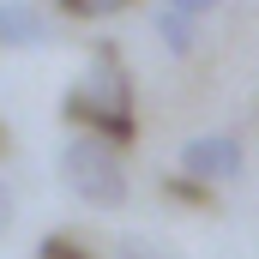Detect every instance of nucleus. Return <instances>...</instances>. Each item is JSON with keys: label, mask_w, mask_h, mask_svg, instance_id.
Instances as JSON below:
<instances>
[{"label": "nucleus", "mask_w": 259, "mask_h": 259, "mask_svg": "<svg viewBox=\"0 0 259 259\" xmlns=\"http://www.w3.org/2000/svg\"><path fill=\"white\" fill-rule=\"evenodd\" d=\"M61 115L72 127L109 139V145H127L133 133H139V115H133V72L121 66V49H109V42L91 49L84 72L66 84V97H61Z\"/></svg>", "instance_id": "1"}, {"label": "nucleus", "mask_w": 259, "mask_h": 259, "mask_svg": "<svg viewBox=\"0 0 259 259\" xmlns=\"http://www.w3.org/2000/svg\"><path fill=\"white\" fill-rule=\"evenodd\" d=\"M61 181L72 199H84L91 211H121L127 205V163H121V145L97 139V133H78L61 145Z\"/></svg>", "instance_id": "2"}, {"label": "nucleus", "mask_w": 259, "mask_h": 259, "mask_svg": "<svg viewBox=\"0 0 259 259\" xmlns=\"http://www.w3.org/2000/svg\"><path fill=\"white\" fill-rule=\"evenodd\" d=\"M175 175L193 181V187L241 181V139L235 133H199V139H187L181 157H175Z\"/></svg>", "instance_id": "3"}, {"label": "nucleus", "mask_w": 259, "mask_h": 259, "mask_svg": "<svg viewBox=\"0 0 259 259\" xmlns=\"http://www.w3.org/2000/svg\"><path fill=\"white\" fill-rule=\"evenodd\" d=\"M55 30L36 6H18V0H0V49H42Z\"/></svg>", "instance_id": "4"}, {"label": "nucleus", "mask_w": 259, "mask_h": 259, "mask_svg": "<svg viewBox=\"0 0 259 259\" xmlns=\"http://www.w3.org/2000/svg\"><path fill=\"white\" fill-rule=\"evenodd\" d=\"M151 24H157L163 49H169L175 61H187V55L199 49V30H193V18H187V12H169V6H157V18H151Z\"/></svg>", "instance_id": "5"}, {"label": "nucleus", "mask_w": 259, "mask_h": 259, "mask_svg": "<svg viewBox=\"0 0 259 259\" xmlns=\"http://www.w3.org/2000/svg\"><path fill=\"white\" fill-rule=\"evenodd\" d=\"M133 0H61L66 18H115V12H127Z\"/></svg>", "instance_id": "6"}, {"label": "nucleus", "mask_w": 259, "mask_h": 259, "mask_svg": "<svg viewBox=\"0 0 259 259\" xmlns=\"http://www.w3.org/2000/svg\"><path fill=\"white\" fill-rule=\"evenodd\" d=\"M36 259H91V247L72 241V235H42L36 241Z\"/></svg>", "instance_id": "7"}, {"label": "nucleus", "mask_w": 259, "mask_h": 259, "mask_svg": "<svg viewBox=\"0 0 259 259\" xmlns=\"http://www.w3.org/2000/svg\"><path fill=\"white\" fill-rule=\"evenodd\" d=\"M115 259H175V253L157 247V241H145V235H121L115 241Z\"/></svg>", "instance_id": "8"}, {"label": "nucleus", "mask_w": 259, "mask_h": 259, "mask_svg": "<svg viewBox=\"0 0 259 259\" xmlns=\"http://www.w3.org/2000/svg\"><path fill=\"white\" fill-rule=\"evenodd\" d=\"M157 6H169V12H187V18H205V12H217L223 0H157Z\"/></svg>", "instance_id": "9"}, {"label": "nucleus", "mask_w": 259, "mask_h": 259, "mask_svg": "<svg viewBox=\"0 0 259 259\" xmlns=\"http://www.w3.org/2000/svg\"><path fill=\"white\" fill-rule=\"evenodd\" d=\"M12 211H18V205H12V187H6V181H0V235H6V229H12Z\"/></svg>", "instance_id": "10"}]
</instances>
